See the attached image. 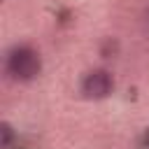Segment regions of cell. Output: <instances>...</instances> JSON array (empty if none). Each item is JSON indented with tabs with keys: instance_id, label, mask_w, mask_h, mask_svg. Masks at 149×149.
Segmentation results:
<instances>
[{
	"instance_id": "cell-4",
	"label": "cell",
	"mask_w": 149,
	"mask_h": 149,
	"mask_svg": "<svg viewBox=\"0 0 149 149\" xmlns=\"http://www.w3.org/2000/svg\"><path fill=\"white\" fill-rule=\"evenodd\" d=\"M144 144H147V149H149V130L144 133Z\"/></svg>"
},
{
	"instance_id": "cell-2",
	"label": "cell",
	"mask_w": 149,
	"mask_h": 149,
	"mask_svg": "<svg viewBox=\"0 0 149 149\" xmlns=\"http://www.w3.org/2000/svg\"><path fill=\"white\" fill-rule=\"evenodd\" d=\"M114 91V77L107 70H91L81 79V95L88 100H102Z\"/></svg>"
},
{
	"instance_id": "cell-3",
	"label": "cell",
	"mask_w": 149,
	"mask_h": 149,
	"mask_svg": "<svg viewBox=\"0 0 149 149\" xmlns=\"http://www.w3.org/2000/svg\"><path fill=\"white\" fill-rule=\"evenodd\" d=\"M12 142H14V130L7 121H2L0 123V149H9Z\"/></svg>"
},
{
	"instance_id": "cell-1",
	"label": "cell",
	"mask_w": 149,
	"mask_h": 149,
	"mask_svg": "<svg viewBox=\"0 0 149 149\" xmlns=\"http://www.w3.org/2000/svg\"><path fill=\"white\" fill-rule=\"evenodd\" d=\"M5 72L14 81H33L42 72V58L33 47L16 44L5 56Z\"/></svg>"
}]
</instances>
